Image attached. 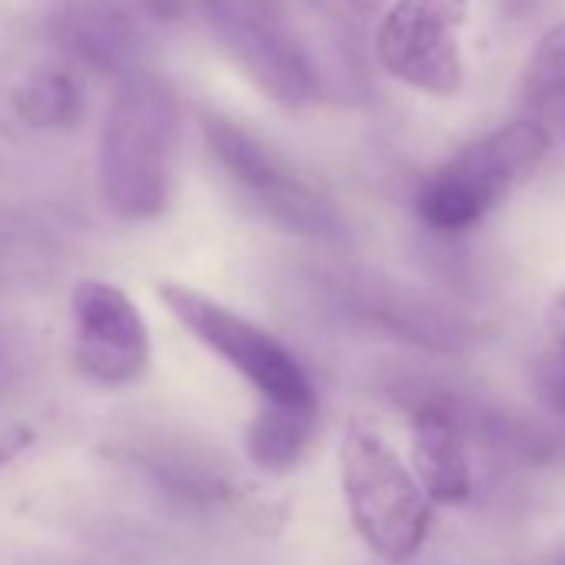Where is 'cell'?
Listing matches in <instances>:
<instances>
[{
    "mask_svg": "<svg viewBox=\"0 0 565 565\" xmlns=\"http://www.w3.org/2000/svg\"><path fill=\"white\" fill-rule=\"evenodd\" d=\"M180 107L150 74L120 84L97 143V186L104 206L130 223L157 220L170 203Z\"/></svg>",
    "mask_w": 565,
    "mask_h": 565,
    "instance_id": "cell-1",
    "label": "cell"
},
{
    "mask_svg": "<svg viewBox=\"0 0 565 565\" xmlns=\"http://www.w3.org/2000/svg\"><path fill=\"white\" fill-rule=\"evenodd\" d=\"M548 147L552 137L535 117H522L482 134L419 186V220L443 236L472 230L539 173Z\"/></svg>",
    "mask_w": 565,
    "mask_h": 565,
    "instance_id": "cell-2",
    "label": "cell"
},
{
    "mask_svg": "<svg viewBox=\"0 0 565 565\" xmlns=\"http://www.w3.org/2000/svg\"><path fill=\"white\" fill-rule=\"evenodd\" d=\"M343 502L360 539L386 562H409L429 539L433 502L396 449L363 419L340 439Z\"/></svg>",
    "mask_w": 565,
    "mask_h": 565,
    "instance_id": "cell-3",
    "label": "cell"
},
{
    "mask_svg": "<svg viewBox=\"0 0 565 565\" xmlns=\"http://www.w3.org/2000/svg\"><path fill=\"white\" fill-rule=\"evenodd\" d=\"M196 8L220 47L273 104L297 110L317 100L313 57L282 0H196Z\"/></svg>",
    "mask_w": 565,
    "mask_h": 565,
    "instance_id": "cell-4",
    "label": "cell"
},
{
    "mask_svg": "<svg viewBox=\"0 0 565 565\" xmlns=\"http://www.w3.org/2000/svg\"><path fill=\"white\" fill-rule=\"evenodd\" d=\"M196 120L210 153L269 220L310 239H340L347 233L333 196L297 173L273 147L216 110H200Z\"/></svg>",
    "mask_w": 565,
    "mask_h": 565,
    "instance_id": "cell-5",
    "label": "cell"
},
{
    "mask_svg": "<svg viewBox=\"0 0 565 565\" xmlns=\"http://www.w3.org/2000/svg\"><path fill=\"white\" fill-rule=\"evenodd\" d=\"M160 300L186 333L230 363L266 403H317L300 360L263 327L180 282H160Z\"/></svg>",
    "mask_w": 565,
    "mask_h": 565,
    "instance_id": "cell-6",
    "label": "cell"
},
{
    "mask_svg": "<svg viewBox=\"0 0 565 565\" xmlns=\"http://www.w3.org/2000/svg\"><path fill=\"white\" fill-rule=\"evenodd\" d=\"M466 18L469 0H396L376 34L383 71L433 97L459 94Z\"/></svg>",
    "mask_w": 565,
    "mask_h": 565,
    "instance_id": "cell-7",
    "label": "cell"
},
{
    "mask_svg": "<svg viewBox=\"0 0 565 565\" xmlns=\"http://www.w3.org/2000/svg\"><path fill=\"white\" fill-rule=\"evenodd\" d=\"M74 363L100 386H130L150 366V333L134 300L104 279H81L71 294Z\"/></svg>",
    "mask_w": 565,
    "mask_h": 565,
    "instance_id": "cell-8",
    "label": "cell"
},
{
    "mask_svg": "<svg viewBox=\"0 0 565 565\" xmlns=\"http://www.w3.org/2000/svg\"><path fill=\"white\" fill-rule=\"evenodd\" d=\"M47 34L71 61L97 74L124 81L140 74L143 34L134 8L124 0H54Z\"/></svg>",
    "mask_w": 565,
    "mask_h": 565,
    "instance_id": "cell-9",
    "label": "cell"
},
{
    "mask_svg": "<svg viewBox=\"0 0 565 565\" xmlns=\"http://www.w3.org/2000/svg\"><path fill=\"white\" fill-rule=\"evenodd\" d=\"M413 403V476L433 505H462L472 495V462L469 443L456 419L443 409L433 390H419L406 396Z\"/></svg>",
    "mask_w": 565,
    "mask_h": 565,
    "instance_id": "cell-10",
    "label": "cell"
},
{
    "mask_svg": "<svg viewBox=\"0 0 565 565\" xmlns=\"http://www.w3.org/2000/svg\"><path fill=\"white\" fill-rule=\"evenodd\" d=\"M356 303L370 320L393 330L399 340L433 353H466L482 337L472 320H462L449 307H439L419 294H403L393 287H363L356 294Z\"/></svg>",
    "mask_w": 565,
    "mask_h": 565,
    "instance_id": "cell-11",
    "label": "cell"
},
{
    "mask_svg": "<svg viewBox=\"0 0 565 565\" xmlns=\"http://www.w3.org/2000/svg\"><path fill=\"white\" fill-rule=\"evenodd\" d=\"M317 419V403H263L253 423L246 426L249 462L269 476L297 469L313 443Z\"/></svg>",
    "mask_w": 565,
    "mask_h": 565,
    "instance_id": "cell-12",
    "label": "cell"
},
{
    "mask_svg": "<svg viewBox=\"0 0 565 565\" xmlns=\"http://www.w3.org/2000/svg\"><path fill=\"white\" fill-rule=\"evenodd\" d=\"M84 110V90L67 71H38L14 90V114L34 130H71Z\"/></svg>",
    "mask_w": 565,
    "mask_h": 565,
    "instance_id": "cell-13",
    "label": "cell"
},
{
    "mask_svg": "<svg viewBox=\"0 0 565 565\" xmlns=\"http://www.w3.org/2000/svg\"><path fill=\"white\" fill-rule=\"evenodd\" d=\"M519 97L532 114H555L565 107V21L539 38L525 64Z\"/></svg>",
    "mask_w": 565,
    "mask_h": 565,
    "instance_id": "cell-14",
    "label": "cell"
},
{
    "mask_svg": "<svg viewBox=\"0 0 565 565\" xmlns=\"http://www.w3.org/2000/svg\"><path fill=\"white\" fill-rule=\"evenodd\" d=\"M532 383H535L539 399H542L558 419H565V360L555 356L552 350H545V353L539 356V363H535Z\"/></svg>",
    "mask_w": 565,
    "mask_h": 565,
    "instance_id": "cell-15",
    "label": "cell"
},
{
    "mask_svg": "<svg viewBox=\"0 0 565 565\" xmlns=\"http://www.w3.org/2000/svg\"><path fill=\"white\" fill-rule=\"evenodd\" d=\"M34 429L24 423H11V426H0V466L14 462L21 452H28L34 446Z\"/></svg>",
    "mask_w": 565,
    "mask_h": 565,
    "instance_id": "cell-16",
    "label": "cell"
},
{
    "mask_svg": "<svg viewBox=\"0 0 565 565\" xmlns=\"http://www.w3.org/2000/svg\"><path fill=\"white\" fill-rule=\"evenodd\" d=\"M137 11L147 14L150 21L170 24V21H180L183 18L186 0H137Z\"/></svg>",
    "mask_w": 565,
    "mask_h": 565,
    "instance_id": "cell-17",
    "label": "cell"
},
{
    "mask_svg": "<svg viewBox=\"0 0 565 565\" xmlns=\"http://www.w3.org/2000/svg\"><path fill=\"white\" fill-rule=\"evenodd\" d=\"M545 350H552L555 356L565 360V294L548 310V347Z\"/></svg>",
    "mask_w": 565,
    "mask_h": 565,
    "instance_id": "cell-18",
    "label": "cell"
},
{
    "mask_svg": "<svg viewBox=\"0 0 565 565\" xmlns=\"http://www.w3.org/2000/svg\"><path fill=\"white\" fill-rule=\"evenodd\" d=\"M347 4L360 14V18H376L390 0H347Z\"/></svg>",
    "mask_w": 565,
    "mask_h": 565,
    "instance_id": "cell-19",
    "label": "cell"
},
{
    "mask_svg": "<svg viewBox=\"0 0 565 565\" xmlns=\"http://www.w3.org/2000/svg\"><path fill=\"white\" fill-rule=\"evenodd\" d=\"M18 230H21L18 216H11L4 206H0V239H11V236H18Z\"/></svg>",
    "mask_w": 565,
    "mask_h": 565,
    "instance_id": "cell-20",
    "label": "cell"
},
{
    "mask_svg": "<svg viewBox=\"0 0 565 565\" xmlns=\"http://www.w3.org/2000/svg\"><path fill=\"white\" fill-rule=\"evenodd\" d=\"M545 565H565V552H558V555H552V558H548Z\"/></svg>",
    "mask_w": 565,
    "mask_h": 565,
    "instance_id": "cell-21",
    "label": "cell"
},
{
    "mask_svg": "<svg viewBox=\"0 0 565 565\" xmlns=\"http://www.w3.org/2000/svg\"><path fill=\"white\" fill-rule=\"evenodd\" d=\"M0 363H4V347H0Z\"/></svg>",
    "mask_w": 565,
    "mask_h": 565,
    "instance_id": "cell-22",
    "label": "cell"
}]
</instances>
